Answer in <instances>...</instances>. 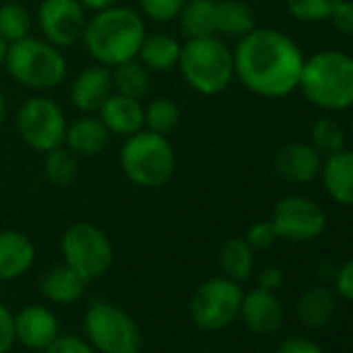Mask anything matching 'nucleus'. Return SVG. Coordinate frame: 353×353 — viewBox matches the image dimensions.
Wrapping results in <instances>:
<instances>
[{
	"mask_svg": "<svg viewBox=\"0 0 353 353\" xmlns=\"http://www.w3.org/2000/svg\"><path fill=\"white\" fill-rule=\"evenodd\" d=\"M235 79L260 98H285L299 85L303 52L281 30L256 28L233 50Z\"/></svg>",
	"mask_w": 353,
	"mask_h": 353,
	"instance_id": "f257e3e1",
	"label": "nucleus"
},
{
	"mask_svg": "<svg viewBox=\"0 0 353 353\" xmlns=\"http://www.w3.org/2000/svg\"><path fill=\"white\" fill-rule=\"evenodd\" d=\"M145 34L148 28L143 17L129 7L117 5L88 17L81 42L96 63L114 67L137 59Z\"/></svg>",
	"mask_w": 353,
	"mask_h": 353,
	"instance_id": "f03ea898",
	"label": "nucleus"
},
{
	"mask_svg": "<svg viewBox=\"0 0 353 353\" xmlns=\"http://www.w3.org/2000/svg\"><path fill=\"white\" fill-rule=\"evenodd\" d=\"M297 90L303 98L326 112L353 106V57L334 48L318 50L303 61Z\"/></svg>",
	"mask_w": 353,
	"mask_h": 353,
	"instance_id": "7ed1b4c3",
	"label": "nucleus"
},
{
	"mask_svg": "<svg viewBox=\"0 0 353 353\" xmlns=\"http://www.w3.org/2000/svg\"><path fill=\"white\" fill-rule=\"evenodd\" d=\"M176 69L196 94L219 96L235 79L233 50L221 36L188 38L181 46Z\"/></svg>",
	"mask_w": 353,
	"mask_h": 353,
	"instance_id": "20e7f679",
	"label": "nucleus"
},
{
	"mask_svg": "<svg viewBox=\"0 0 353 353\" xmlns=\"http://www.w3.org/2000/svg\"><path fill=\"white\" fill-rule=\"evenodd\" d=\"M119 164L127 179L141 190H160L174 174L176 154L168 135L141 129L125 137Z\"/></svg>",
	"mask_w": 353,
	"mask_h": 353,
	"instance_id": "39448f33",
	"label": "nucleus"
},
{
	"mask_svg": "<svg viewBox=\"0 0 353 353\" xmlns=\"http://www.w3.org/2000/svg\"><path fill=\"white\" fill-rule=\"evenodd\" d=\"M5 69L19 85L36 94H46L67 79L69 67L61 48L52 46L44 38L28 36L9 44Z\"/></svg>",
	"mask_w": 353,
	"mask_h": 353,
	"instance_id": "423d86ee",
	"label": "nucleus"
},
{
	"mask_svg": "<svg viewBox=\"0 0 353 353\" xmlns=\"http://www.w3.org/2000/svg\"><path fill=\"white\" fill-rule=\"evenodd\" d=\"M83 336L96 353H141L143 347L137 320L108 299H98L85 310Z\"/></svg>",
	"mask_w": 353,
	"mask_h": 353,
	"instance_id": "0eeeda50",
	"label": "nucleus"
},
{
	"mask_svg": "<svg viewBox=\"0 0 353 353\" xmlns=\"http://www.w3.org/2000/svg\"><path fill=\"white\" fill-rule=\"evenodd\" d=\"M63 262L88 283L104 276L114 260V248L108 235L94 223L77 221L61 237Z\"/></svg>",
	"mask_w": 353,
	"mask_h": 353,
	"instance_id": "6e6552de",
	"label": "nucleus"
},
{
	"mask_svg": "<svg viewBox=\"0 0 353 353\" xmlns=\"http://www.w3.org/2000/svg\"><path fill=\"white\" fill-rule=\"evenodd\" d=\"M243 287L227 276L202 281L190 299V318L204 332H221L237 318L243 301Z\"/></svg>",
	"mask_w": 353,
	"mask_h": 353,
	"instance_id": "1a4fd4ad",
	"label": "nucleus"
},
{
	"mask_svg": "<svg viewBox=\"0 0 353 353\" xmlns=\"http://www.w3.org/2000/svg\"><path fill=\"white\" fill-rule=\"evenodd\" d=\"M65 110L48 96L36 94L28 98L17 112V131L23 143L36 152H50L65 143L67 133Z\"/></svg>",
	"mask_w": 353,
	"mask_h": 353,
	"instance_id": "9d476101",
	"label": "nucleus"
},
{
	"mask_svg": "<svg viewBox=\"0 0 353 353\" xmlns=\"http://www.w3.org/2000/svg\"><path fill=\"white\" fill-rule=\"evenodd\" d=\"M279 239L303 243L318 239L326 229L324 208L307 196L291 194L281 198L270 214Z\"/></svg>",
	"mask_w": 353,
	"mask_h": 353,
	"instance_id": "9b49d317",
	"label": "nucleus"
},
{
	"mask_svg": "<svg viewBox=\"0 0 353 353\" xmlns=\"http://www.w3.org/2000/svg\"><path fill=\"white\" fill-rule=\"evenodd\" d=\"M88 11L79 0H42L36 23L46 42L57 48H69L81 42Z\"/></svg>",
	"mask_w": 353,
	"mask_h": 353,
	"instance_id": "f8f14e48",
	"label": "nucleus"
},
{
	"mask_svg": "<svg viewBox=\"0 0 353 353\" xmlns=\"http://www.w3.org/2000/svg\"><path fill=\"white\" fill-rule=\"evenodd\" d=\"M59 334V318L48 305L30 303L15 314V339L30 351H44Z\"/></svg>",
	"mask_w": 353,
	"mask_h": 353,
	"instance_id": "ddd939ff",
	"label": "nucleus"
},
{
	"mask_svg": "<svg viewBox=\"0 0 353 353\" xmlns=\"http://www.w3.org/2000/svg\"><path fill=\"white\" fill-rule=\"evenodd\" d=\"M112 94L114 88L110 67L100 63L81 69L69 88V98L81 114H96Z\"/></svg>",
	"mask_w": 353,
	"mask_h": 353,
	"instance_id": "4468645a",
	"label": "nucleus"
},
{
	"mask_svg": "<svg viewBox=\"0 0 353 353\" xmlns=\"http://www.w3.org/2000/svg\"><path fill=\"white\" fill-rule=\"evenodd\" d=\"M239 318L243 320V324L250 332L268 336V334L279 332V328L283 326L285 310L274 291L256 287V289L243 293Z\"/></svg>",
	"mask_w": 353,
	"mask_h": 353,
	"instance_id": "2eb2a0df",
	"label": "nucleus"
},
{
	"mask_svg": "<svg viewBox=\"0 0 353 353\" xmlns=\"http://www.w3.org/2000/svg\"><path fill=\"white\" fill-rule=\"evenodd\" d=\"M324 156L310 141L285 143L274 158V168L287 183H310L320 176Z\"/></svg>",
	"mask_w": 353,
	"mask_h": 353,
	"instance_id": "dca6fc26",
	"label": "nucleus"
},
{
	"mask_svg": "<svg viewBox=\"0 0 353 353\" xmlns=\"http://www.w3.org/2000/svg\"><path fill=\"white\" fill-rule=\"evenodd\" d=\"M320 179L326 196L334 204L353 208V150L343 148L324 156Z\"/></svg>",
	"mask_w": 353,
	"mask_h": 353,
	"instance_id": "f3484780",
	"label": "nucleus"
},
{
	"mask_svg": "<svg viewBox=\"0 0 353 353\" xmlns=\"http://www.w3.org/2000/svg\"><path fill=\"white\" fill-rule=\"evenodd\" d=\"M36 262L34 241L15 229L0 231V283H11L32 270Z\"/></svg>",
	"mask_w": 353,
	"mask_h": 353,
	"instance_id": "a211bd4d",
	"label": "nucleus"
},
{
	"mask_svg": "<svg viewBox=\"0 0 353 353\" xmlns=\"http://www.w3.org/2000/svg\"><path fill=\"white\" fill-rule=\"evenodd\" d=\"M96 114L104 123V127L108 129L110 135H119L123 139L143 129L141 100L121 96L117 92L102 104V108Z\"/></svg>",
	"mask_w": 353,
	"mask_h": 353,
	"instance_id": "6ab92c4d",
	"label": "nucleus"
},
{
	"mask_svg": "<svg viewBox=\"0 0 353 353\" xmlns=\"http://www.w3.org/2000/svg\"><path fill=\"white\" fill-rule=\"evenodd\" d=\"M110 137L112 135L98 119V114H81L67 125L65 145L79 158H94L106 150Z\"/></svg>",
	"mask_w": 353,
	"mask_h": 353,
	"instance_id": "aec40b11",
	"label": "nucleus"
},
{
	"mask_svg": "<svg viewBox=\"0 0 353 353\" xmlns=\"http://www.w3.org/2000/svg\"><path fill=\"white\" fill-rule=\"evenodd\" d=\"M85 289H88V281L81 279L65 262L48 268L40 276V293L50 303H57V305H69V303L79 301L85 295Z\"/></svg>",
	"mask_w": 353,
	"mask_h": 353,
	"instance_id": "412c9836",
	"label": "nucleus"
},
{
	"mask_svg": "<svg viewBox=\"0 0 353 353\" xmlns=\"http://www.w3.org/2000/svg\"><path fill=\"white\" fill-rule=\"evenodd\" d=\"M181 46H183V42H179L174 36H170L166 32L145 34V38L139 46V52H137V61L150 73H168L179 65Z\"/></svg>",
	"mask_w": 353,
	"mask_h": 353,
	"instance_id": "4be33fe9",
	"label": "nucleus"
},
{
	"mask_svg": "<svg viewBox=\"0 0 353 353\" xmlns=\"http://www.w3.org/2000/svg\"><path fill=\"white\" fill-rule=\"evenodd\" d=\"M334 310H336V297L334 291L326 285H314L305 289L295 305L297 320L310 330L324 328L332 320Z\"/></svg>",
	"mask_w": 353,
	"mask_h": 353,
	"instance_id": "5701e85b",
	"label": "nucleus"
},
{
	"mask_svg": "<svg viewBox=\"0 0 353 353\" xmlns=\"http://www.w3.org/2000/svg\"><path fill=\"white\" fill-rule=\"evenodd\" d=\"M219 266L223 276L235 283H245L254 274L256 252L243 237H231L219 250Z\"/></svg>",
	"mask_w": 353,
	"mask_h": 353,
	"instance_id": "b1692460",
	"label": "nucleus"
},
{
	"mask_svg": "<svg viewBox=\"0 0 353 353\" xmlns=\"http://www.w3.org/2000/svg\"><path fill=\"white\" fill-rule=\"evenodd\" d=\"M256 30V15L243 0H216V36L243 38Z\"/></svg>",
	"mask_w": 353,
	"mask_h": 353,
	"instance_id": "393cba45",
	"label": "nucleus"
},
{
	"mask_svg": "<svg viewBox=\"0 0 353 353\" xmlns=\"http://www.w3.org/2000/svg\"><path fill=\"white\" fill-rule=\"evenodd\" d=\"M176 21L185 40L216 36V0H185Z\"/></svg>",
	"mask_w": 353,
	"mask_h": 353,
	"instance_id": "a878e982",
	"label": "nucleus"
},
{
	"mask_svg": "<svg viewBox=\"0 0 353 353\" xmlns=\"http://www.w3.org/2000/svg\"><path fill=\"white\" fill-rule=\"evenodd\" d=\"M110 73H112V88L117 94L129 96L135 100H143L148 96L152 73L137 59L110 67Z\"/></svg>",
	"mask_w": 353,
	"mask_h": 353,
	"instance_id": "bb28decb",
	"label": "nucleus"
},
{
	"mask_svg": "<svg viewBox=\"0 0 353 353\" xmlns=\"http://www.w3.org/2000/svg\"><path fill=\"white\" fill-rule=\"evenodd\" d=\"M79 174V156L73 154L65 143L44 154V176L57 188H69Z\"/></svg>",
	"mask_w": 353,
	"mask_h": 353,
	"instance_id": "cd10ccee",
	"label": "nucleus"
},
{
	"mask_svg": "<svg viewBox=\"0 0 353 353\" xmlns=\"http://www.w3.org/2000/svg\"><path fill=\"white\" fill-rule=\"evenodd\" d=\"M181 123V106L172 98L158 96L143 106V129L168 135Z\"/></svg>",
	"mask_w": 353,
	"mask_h": 353,
	"instance_id": "c85d7f7f",
	"label": "nucleus"
},
{
	"mask_svg": "<svg viewBox=\"0 0 353 353\" xmlns=\"http://www.w3.org/2000/svg\"><path fill=\"white\" fill-rule=\"evenodd\" d=\"M34 17L21 3H3L0 5V38L7 44H15L32 36Z\"/></svg>",
	"mask_w": 353,
	"mask_h": 353,
	"instance_id": "c756f323",
	"label": "nucleus"
},
{
	"mask_svg": "<svg viewBox=\"0 0 353 353\" xmlns=\"http://www.w3.org/2000/svg\"><path fill=\"white\" fill-rule=\"evenodd\" d=\"M310 143L322 156H328V154H334L345 148L347 133L339 121H334L330 117H320L310 127Z\"/></svg>",
	"mask_w": 353,
	"mask_h": 353,
	"instance_id": "7c9ffc66",
	"label": "nucleus"
},
{
	"mask_svg": "<svg viewBox=\"0 0 353 353\" xmlns=\"http://www.w3.org/2000/svg\"><path fill=\"white\" fill-rule=\"evenodd\" d=\"M285 3L293 19L301 23H322L328 21L341 0H285Z\"/></svg>",
	"mask_w": 353,
	"mask_h": 353,
	"instance_id": "2f4dec72",
	"label": "nucleus"
},
{
	"mask_svg": "<svg viewBox=\"0 0 353 353\" xmlns=\"http://www.w3.org/2000/svg\"><path fill=\"white\" fill-rule=\"evenodd\" d=\"M185 0H139L141 17L152 19L156 23H170L176 21Z\"/></svg>",
	"mask_w": 353,
	"mask_h": 353,
	"instance_id": "473e14b6",
	"label": "nucleus"
},
{
	"mask_svg": "<svg viewBox=\"0 0 353 353\" xmlns=\"http://www.w3.org/2000/svg\"><path fill=\"white\" fill-rule=\"evenodd\" d=\"M243 239L250 243V248H252L254 252L270 250V248L279 241L276 231H274L270 219H268V221H258V223H254V225L245 231V237H243Z\"/></svg>",
	"mask_w": 353,
	"mask_h": 353,
	"instance_id": "72a5a7b5",
	"label": "nucleus"
},
{
	"mask_svg": "<svg viewBox=\"0 0 353 353\" xmlns=\"http://www.w3.org/2000/svg\"><path fill=\"white\" fill-rule=\"evenodd\" d=\"M42 353H96V349L79 334H59Z\"/></svg>",
	"mask_w": 353,
	"mask_h": 353,
	"instance_id": "f704fd0d",
	"label": "nucleus"
},
{
	"mask_svg": "<svg viewBox=\"0 0 353 353\" xmlns=\"http://www.w3.org/2000/svg\"><path fill=\"white\" fill-rule=\"evenodd\" d=\"M15 343V314L5 303H0V353L13 351Z\"/></svg>",
	"mask_w": 353,
	"mask_h": 353,
	"instance_id": "c9c22d12",
	"label": "nucleus"
},
{
	"mask_svg": "<svg viewBox=\"0 0 353 353\" xmlns=\"http://www.w3.org/2000/svg\"><path fill=\"white\" fill-rule=\"evenodd\" d=\"M328 21L343 36H353V0H341L330 13Z\"/></svg>",
	"mask_w": 353,
	"mask_h": 353,
	"instance_id": "e433bc0d",
	"label": "nucleus"
},
{
	"mask_svg": "<svg viewBox=\"0 0 353 353\" xmlns=\"http://www.w3.org/2000/svg\"><path fill=\"white\" fill-rule=\"evenodd\" d=\"M332 285H334V293L339 297L353 303V258L347 260L345 264L336 266V274H334Z\"/></svg>",
	"mask_w": 353,
	"mask_h": 353,
	"instance_id": "4c0bfd02",
	"label": "nucleus"
},
{
	"mask_svg": "<svg viewBox=\"0 0 353 353\" xmlns=\"http://www.w3.org/2000/svg\"><path fill=\"white\" fill-rule=\"evenodd\" d=\"M274 353H324L318 343L305 336H289L285 339Z\"/></svg>",
	"mask_w": 353,
	"mask_h": 353,
	"instance_id": "58836bf2",
	"label": "nucleus"
},
{
	"mask_svg": "<svg viewBox=\"0 0 353 353\" xmlns=\"http://www.w3.org/2000/svg\"><path fill=\"white\" fill-rule=\"evenodd\" d=\"M283 281H285V274H283V270L279 266H266L258 274V287L266 289V291L276 293L283 287Z\"/></svg>",
	"mask_w": 353,
	"mask_h": 353,
	"instance_id": "ea45409f",
	"label": "nucleus"
},
{
	"mask_svg": "<svg viewBox=\"0 0 353 353\" xmlns=\"http://www.w3.org/2000/svg\"><path fill=\"white\" fill-rule=\"evenodd\" d=\"M79 3H81V7L85 11L98 13V11H104V9H110V7L121 5V0H79Z\"/></svg>",
	"mask_w": 353,
	"mask_h": 353,
	"instance_id": "a19ab883",
	"label": "nucleus"
},
{
	"mask_svg": "<svg viewBox=\"0 0 353 353\" xmlns=\"http://www.w3.org/2000/svg\"><path fill=\"white\" fill-rule=\"evenodd\" d=\"M334 274H336V266H332V262L324 260L320 266H318V276L322 281H334Z\"/></svg>",
	"mask_w": 353,
	"mask_h": 353,
	"instance_id": "79ce46f5",
	"label": "nucleus"
},
{
	"mask_svg": "<svg viewBox=\"0 0 353 353\" xmlns=\"http://www.w3.org/2000/svg\"><path fill=\"white\" fill-rule=\"evenodd\" d=\"M5 114H7V102H5L3 90H0V131H3V125H5Z\"/></svg>",
	"mask_w": 353,
	"mask_h": 353,
	"instance_id": "37998d69",
	"label": "nucleus"
},
{
	"mask_svg": "<svg viewBox=\"0 0 353 353\" xmlns=\"http://www.w3.org/2000/svg\"><path fill=\"white\" fill-rule=\"evenodd\" d=\"M7 50H9V44L0 38V69H5V61H7Z\"/></svg>",
	"mask_w": 353,
	"mask_h": 353,
	"instance_id": "c03bdc74",
	"label": "nucleus"
},
{
	"mask_svg": "<svg viewBox=\"0 0 353 353\" xmlns=\"http://www.w3.org/2000/svg\"><path fill=\"white\" fill-rule=\"evenodd\" d=\"M351 135H353V119H351Z\"/></svg>",
	"mask_w": 353,
	"mask_h": 353,
	"instance_id": "a18cd8bd",
	"label": "nucleus"
},
{
	"mask_svg": "<svg viewBox=\"0 0 353 353\" xmlns=\"http://www.w3.org/2000/svg\"><path fill=\"white\" fill-rule=\"evenodd\" d=\"M9 353H13V351H9Z\"/></svg>",
	"mask_w": 353,
	"mask_h": 353,
	"instance_id": "49530a36",
	"label": "nucleus"
}]
</instances>
